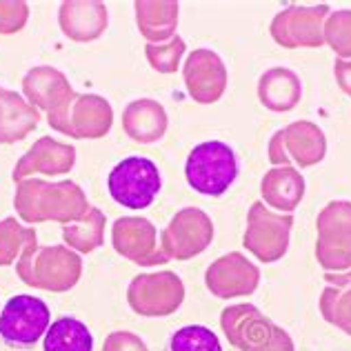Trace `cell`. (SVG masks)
Masks as SVG:
<instances>
[{
    "mask_svg": "<svg viewBox=\"0 0 351 351\" xmlns=\"http://www.w3.org/2000/svg\"><path fill=\"white\" fill-rule=\"evenodd\" d=\"M51 129L80 141H96L109 134L114 109L98 94H73L67 103L47 114Z\"/></svg>",
    "mask_w": 351,
    "mask_h": 351,
    "instance_id": "8992f818",
    "label": "cell"
},
{
    "mask_svg": "<svg viewBox=\"0 0 351 351\" xmlns=\"http://www.w3.org/2000/svg\"><path fill=\"white\" fill-rule=\"evenodd\" d=\"M136 23L138 29L145 36L149 45H162L165 40L173 38L176 25H178V3L171 0H138Z\"/></svg>",
    "mask_w": 351,
    "mask_h": 351,
    "instance_id": "cb8c5ba5",
    "label": "cell"
},
{
    "mask_svg": "<svg viewBox=\"0 0 351 351\" xmlns=\"http://www.w3.org/2000/svg\"><path fill=\"white\" fill-rule=\"evenodd\" d=\"M320 313L329 325L351 336V287H329L322 291Z\"/></svg>",
    "mask_w": 351,
    "mask_h": 351,
    "instance_id": "83f0119b",
    "label": "cell"
},
{
    "mask_svg": "<svg viewBox=\"0 0 351 351\" xmlns=\"http://www.w3.org/2000/svg\"><path fill=\"white\" fill-rule=\"evenodd\" d=\"M329 14L331 9L327 5H289L280 14H276L271 21V38L285 49L322 47L325 45V21Z\"/></svg>",
    "mask_w": 351,
    "mask_h": 351,
    "instance_id": "8fae6325",
    "label": "cell"
},
{
    "mask_svg": "<svg viewBox=\"0 0 351 351\" xmlns=\"http://www.w3.org/2000/svg\"><path fill=\"white\" fill-rule=\"evenodd\" d=\"M214 240V223L198 207H184L160 234V249L167 258L189 261L200 256Z\"/></svg>",
    "mask_w": 351,
    "mask_h": 351,
    "instance_id": "7c38bea8",
    "label": "cell"
},
{
    "mask_svg": "<svg viewBox=\"0 0 351 351\" xmlns=\"http://www.w3.org/2000/svg\"><path fill=\"white\" fill-rule=\"evenodd\" d=\"M105 214L96 207L87 211L76 223H69L62 227V240L73 249L76 254H91L103 245L105 240Z\"/></svg>",
    "mask_w": 351,
    "mask_h": 351,
    "instance_id": "484cf974",
    "label": "cell"
},
{
    "mask_svg": "<svg viewBox=\"0 0 351 351\" xmlns=\"http://www.w3.org/2000/svg\"><path fill=\"white\" fill-rule=\"evenodd\" d=\"M325 43L338 53L340 60L351 58V9H340L327 16Z\"/></svg>",
    "mask_w": 351,
    "mask_h": 351,
    "instance_id": "f546056e",
    "label": "cell"
},
{
    "mask_svg": "<svg viewBox=\"0 0 351 351\" xmlns=\"http://www.w3.org/2000/svg\"><path fill=\"white\" fill-rule=\"evenodd\" d=\"M51 311L47 302L29 293L14 295L0 313V336L16 347H32L47 334Z\"/></svg>",
    "mask_w": 351,
    "mask_h": 351,
    "instance_id": "30bf717a",
    "label": "cell"
},
{
    "mask_svg": "<svg viewBox=\"0 0 351 351\" xmlns=\"http://www.w3.org/2000/svg\"><path fill=\"white\" fill-rule=\"evenodd\" d=\"M229 345L238 351H295L291 336L254 304H232L220 313Z\"/></svg>",
    "mask_w": 351,
    "mask_h": 351,
    "instance_id": "277c9868",
    "label": "cell"
},
{
    "mask_svg": "<svg viewBox=\"0 0 351 351\" xmlns=\"http://www.w3.org/2000/svg\"><path fill=\"white\" fill-rule=\"evenodd\" d=\"M76 165V149L67 143H60L56 138L45 136L36 141L21 160L16 162L12 178L14 182H21L34 173L45 176H60L69 173Z\"/></svg>",
    "mask_w": 351,
    "mask_h": 351,
    "instance_id": "2e32d148",
    "label": "cell"
},
{
    "mask_svg": "<svg viewBox=\"0 0 351 351\" xmlns=\"http://www.w3.org/2000/svg\"><path fill=\"white\" fill-rule=\"evenodd\" d=\"M36 243V229L23 227L16 218L0 220V267L18 263L27 247Z\"/></svg>",
    "mask_w": 351,
    "mask_h": 351,
    "instance_id": "4316f807",
    "label": "cell"
},
{
    "mask_svg": "<svg viewBox=\"0 0 351 351\" xmlns=\"http://www.w3.org/2000/svg\"><path fill=\"white\" fill-rule=\"evenodd\" d=\"M29 21V5L23 0H0V34H16Z\"/></svg>",
    "mask_w": 351,
    "mask_h": 351,
    "instance_id": "1f68e13d",
    "label": "cell"
},
{
    "mask_svg": "<svg viewBox=\"0 0 351 351\" xmlns=\"http://www.w3.org/2000/svg\"><path fill=\"white\" fill-rule=\"evenodd\" d=\"M184 300V285L173 271L141 274L129 282L127 302L136 313L147 318H165Z\"/></svg>",
    "mask_w": 351,
    "mask_h": 351,
    "instance_id": "9c48e42d",
    "label": "cell"
},
{
    "mask_svg": "<svg viewBox=\"0 0 351 351\" xmlns=\"http://www.w3.org/2000/svg\"><path fill=\"white\" fill-rule=\"evenodd\" d=\"M189 96L200 105L218 103L227 89V67L211 49H193L182 69Z\"/></svg>",
    "mask_w": 351,
    "mask_h": 351,
    "instance_id": "9a60e30c",
    "label": "cell"
},
{
    "mask_svg": "<svg viewBox=\"0 0 351 351\" xmlns=\"http://www.w3.org/2000/svg\"><path fill=\"white\" fill-rule=\"evenodd\" d=\"M291 227V214H276L265 207V202H254L247 214L243 245L261 263H276L287 254Z\"/></svg>",
    "mask_w": 351,
    "mask_h": 351,
    "instance_id": "ba28073f",
    "label": "cell"
},
{
    "mask_svg": "<svg viewBox=\"0 0 351 351\" xmlns=\"http://www.w3.org/2000/svg\"><path fill=\"white\" fill-rule=\"evenodd\" d=\"M112 243L116 252L129 263L152 267L169 261L158 247V232L152 220L143 216H123L112 227Z\"/></svg>",
    "mask_w": 351,
    "mask_h": 351,
    "instance_id": "4fadbf2b",
    "label": "cell"
},
{
    "mask_svg": "<svg viewBox=\"0 0 351 351\" xmlns=\"http://www.w3.org/2000/svg\"><path fill=\"white\" fill-rule=\"evenodd\" d=\"M184 51H187V45H184L180 36H173L171 40L162 45H145V56L158 73H173L178 69Z\"/></svg>",
    "mask_w": 351,
    "mask_h": 351,
    "instance_id": "4dcf8cb0",
    "label": "cell"
},
{
    "mask_svg": "<svg viewBox=\"0 0 351 351\" xmlns=\"http://www.w3.org/2000/svg\"><path fill=\"white\" fill-rule=\"evenodd\" d=\"M40 123V112L12 89L0 87V145L27 138Z\"/></svg>",
    "mask_w": 351,
    "mask_h": 351,
    "instance_id": "ffe728a7",
    "label": "cell"
},
{
    "mask_svg": "<svg viewBox=\"0 0 351 351\" xmlns=\"http://www.w3.org/2000/svg\"><path fill=\"white\" fill-rule=\"evenodd\" d=\"M60 29L76 43H91L107 29V7L96 0H67L58 12Z\"/></svg>",
    "mask_w": 351,
    "mask_h": 351,
    "instance_id": "ac0fdd59",
    "label": "cell"
},
{
    "mask_svg": "<svg viewBox=\"0 0 351 351\" xmlns=\"http://www.w3.org/2000/svg\"><path fill=\"white\" fill-rule=\"evenodd\" d=\"M14 207L25 223L38 225L47 220L69 225L87 216L91 209L85 191L73 180L49 182L43 178H25L16 182Z\"/></svg>",
    "mask_w": 351,
    "mask_h": 351,
    "instance_id": "6da1fadb",
    "label": "cell"
},
{
    "mask_svg": "<svg viewBox=\"0 0 351 351\" xmlns=\"http://www.w3.org/2000/svg\"><path fill=\"white\" fill-rule=\"evenodd\" d=\"M103 351H149L141 336L132 331H114L105 338Z\"/></svg>",
    "mask_w": 351,
    "mask_h": 351,
    "instance_id": "d6a6232c",
    "label": "cell"
},
{
    "mask_svg": "<svg viewBox=\"0 0 351 351\" xmlns=\"http://www.w3.org/2000/svg\"><path fill=\"white\" fill-rule=\"evenodd\" d=\"M334 73L338 80V87L345 91L347 96H351V60H336L334 64Z\"/></svg>",
    "mask_w": 351,
    "mask_h": 351,
    "instance_id": "836d02e7",
    "label": "cell"
},
{
    "mask_svg": "<svg viewBox=\"0 0 351 351\" xmlns=\"http://www.w3.org/2000/svg\"><path fill=\"white\" fill-rule=\"evenodd\" d=\"M205 285L216 298L252 295L261 285V269L240 252L220 256L205 271Z\"/></svg>",
    "mask_w": 351,
    "mask_h": 351,
    "instance_id": "5bb4252c",
    "label": "cell"
},
{
    "mask_svg": "<svg viewBox=\"0 0 351 351\" xmlns=\"http://www.w3.org/2000/svg\"><path fill=\"white\" fill-rule=\"evenodd\" d=\"M316 258L331 287H351V202L331 200L318 214Z\"/></svg>",
    "mask_w": 351,
    "mask_h": 351,
    "instance_id": "7a4b0ae2",
    "label": "cell"
},
{
    "mask_svg": "<svg viewBox=\"0 0 351 351\" xmlns=\"http://www.w3.org/2000/svg\"><path fill=\"white\" fill-rule=\"evenodd\" d=\"M43 351H94V336L82 320L62 316L49 325Z\"/></svg>",
    "mask_w": 351,
    "mask_h": 351,
    "instance_id": "d4e9b609",
    "label": "cell"
},
{
    "mask_svg": "<svg viewBox=\"0 0 351 351\" xmlns=\"http://www.w3.org/2000/svg\"><path fill=\"white\" fill-rule=\"evenodd\" d=\"M23 91L36 109H45L47 114L64 105L76 94L67 76L56 67H49V64H40V67L27 71L23 78Z\"/></svg>",
    "mask_w": 351,
    "mask_h": 351,
    "instance_id": "d6986e66",
    "label": "cell"
},
{
    "mask_svg": "<svg viewBox=\"0 0 351 351\" xmlns=\"http://www.w3.org/2000/svg\"><path fill=\"white\" fill-rule=\"evenodd\" d=\"M169 351H223L220 340L202 325H187L169 338Z\"/></svg>",
    "mask_w": 351,
    "mask_h": 351,
    "instance_id": "f1b7e54d",
    "label": "cell"
},
{
    "mask_svg": "<svg viewBox=\"0 0 351 351\" xmlns=\"http://www.w3.org/2000/svg\"><path fill=\"white\" fill-rule=\"evenodd\" d=\"M16 274L29 287L62 293L78 285L82 276V261L69 247H38V243H34L18 258Z\"/></svg>",
    "mask_w": 351,
    "mask_h": 351,
    "instance_id": "3957f363",
    "label": "cell"
},
{
    "mask_svg": "<svg viewBox=\"0 0 351 351\" xmlns=\"http://www.w3.org/2000/svg\"><path fill=\"white\" fill-rule=\"evenodd\" d=\"M258 98L271 112H291L302 98V82L295 71L287 67H274L258 80Z\"/></svg>",
    "mask_w": 351,
    "mask_h": 351,
    "instance_id": "603a6c76",
    "label": "cell"
},
{
    "mask_svg": "<svg viewBox=\"0 0 351 351\" xmlns=\"http://www.w3.org/2000/svg\"><path fill=\"white\" fill-rule=\"evenodd\" d=\"M261 193L265 205L278 214H291L304 198V178L295 167H274L263 176Z\"/></svg>",
    "mask_w": 351,
    "mask_h": 351,
    "instance_id": "7402d4cb",
    "label": "cell"
},
{
    "mask_svg": "<svg viewBox=\"0 0 351 351\" xmlns=\"http://www.w3.org/2000/svg\"><path fill=\"white\" fill-rule=\"evenodd\" d=\"M280 145L285 152V167L295 162L298 167H313L327 154V138L318 125L309 120H295L285 129H278Z\"/></svg>",
    "mask_w": 351,
    "mask_h": 351,
    "instance_id": "e0dca14e",
    "label": "cell"
},
{
    "mask_svg": "<svg viewBox=\"0 0 351 351\" xmlns=\"http://www.w3.org/2000/svg\"><path fill=\"white\" fill-rule=\"evenodd\" d=\"M162 178L154 160L145 156H129L109 171L107 189L125 209H147L160 193Z\"/></svg>",
    "mask_w": 351,
    "mask_h": 351,
    "instance_id": "52a82bcc",
    "label": "cell"
},
{
    "mask_svg": "<svg viewBox=\"0 0 351 351\" xmlns=\"http://www.w3.org/2000/svg\"><path fill=\"white\" fill-rule=\"evenodd\" d=\"M167 112L152 98H141L129 103L123 112V129L134 143L152 145L167 134Z\"/></svg>",
    "mask_w": 351,
    "mask_h": 351,
    "instance_id": "44dd1931",
    "label": "cell"
},
{
    "mask_svg": "<svg viewBox=\"0 0 351 351\" xmlns=\"http://www.w3.org/2000/svg\"><path fill=\"white\" fill-rule=\"evenodd\" d=\"M184 178L193 191L218 198L238 178V158L234 149L220 141L200 143L184 162Z\"/></svg>",
    "mask_w": 351,
    "mask_h": 351,
    "instance_id": "5b68a950",
    "label": "cell"
}]
</instances>
